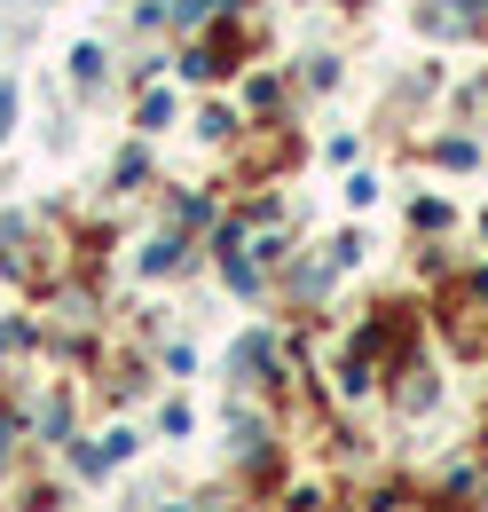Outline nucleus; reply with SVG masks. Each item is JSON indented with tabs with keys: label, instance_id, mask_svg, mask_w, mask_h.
I'll use <instances>...</instances> for the list:
<instances>
[{
	"label": "nucleus",
	"instance_id": "f257e3e1",
	"mask_svg": "<svg viewBox=\"0 0 488 512\" xmlns=\"http://www.w3.org/2000/svg\"><path fill=\"white\" fill-rule=\"evenodd\" d=\"M8 111H16V95H8V79H0V127H8Z\"/></svg>",
	"mask_w": 488,
	"mask_h": 512
},
{
	"label": "nucleus",
	"instance_id": "f03ea898",
	"mask_svg": "<svg viewBox=\"0 0 488 512\" xmlns=\"http://www.w3.org/2000/svg\"><path fill=\"white\" fill-rule=\"evenodd\" d=\"M205 8H221V0H189V16H205Z\"/></svg>",
	"mask_w": 488,
	"mask_h": 512
}]
</instances>
